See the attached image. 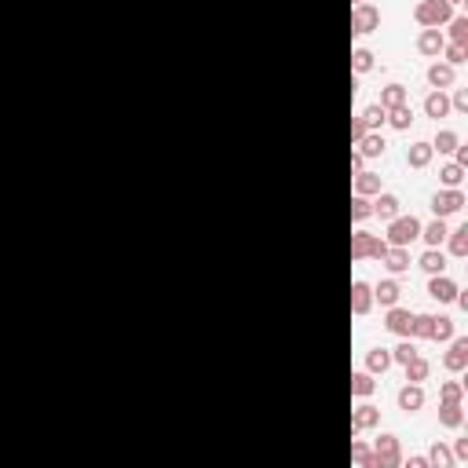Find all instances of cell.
<instances>
[{"label": "cell", "mask_w": 468, "mask_h": 468, "mask_svg": "<svg viewBox=\"0 0 468 468\" xmlns=\"http://www.w3.org/2000/svg\"><path fill=\"white\" fill-rule=\"evenodd\" d=\"M428 293L435 296V300H443V304H454L457 300V282H450L446 274H432V282H428Z\"/></svg>", "instance_id": "10"}, {"label": "cell", "mask_w": 468, "mask_h": 468, "mask_svg": "<svg viewBox=\"0 0 468 468\" xmlns=\"http://www.w3.org/2000/svg\"><path fill=\"white\" fill-rule=\"evenodd\" d=\"M399 293H402V289H399V282H391V278H388V282H380L377 289H374V300H380L385 307H391V304H399Z\"/></svg>", "instance_id": "26"}, {"label": "cell", "mask_w": 468, "mask_h": 468, "mask_svg": "<svg viewBox=\"0 0 468 468\" xmlns=\"http://www.w3.org/2000/svg\"><path fill=\"white\" fill-rule=\"evenodd\" d=\"M363 161H366V157H363V154H359V151H355V154H351V168H355V172H363Z\"/></svg>", "instance_id": "46"}, {"label": "cell", "mask_w": 468, "mask_h": 468, "mask_svg": "<svg viewBox=\"0 0 468 468\" xmlns=\"http://www.w3.org/2000/svg\"><path fill=\"white\" fill-rule=\"evenodd\" d=\"M385 121L391 125V129H410V121H413V110H410V106L406 103H402V106H395V110H388V117H385Z\"/></svg>", "instance_id": "29"}, {"label": "cell", "mask_w": 468, "mask_h": 468, "mask_svg": "<svg viewBox=\"0 0 468 468\" xmlns=\"http://www.w3.org/2000/svg\"><path fill=\"white\" fill-rule=\"evenodd\" d=\"M432 157H435L432 143H413L410 151H406V165H410V168H428Z\"/></svg>", "instance_id": "15"}, {"label": "cell", "mask_w": 468, "mask_h": 468, "mask_svg": "<svg viewBox=\"0 0 468 468\" xmlns=\"http://www.w3.org/2000/svg\"><path fill=\"white\" fill-rule=\"evenodd\" d=\"M391 369V351L388 348H374L366 355V374H388Z\"/></svg>", "instance_id": "16"}, {"label": "cell", "mask_w": 468, "mask_h": 468, "mask_svg": "<svg viewBox=\"0 0 468 468\" xmlns=\"http://www.w3.org/2000/svg\"><path fill=\"white\" fill-rule=\"evenodd\" d=\"M413 337L417 340H450L454 322L443 315H413Z\"/></svg>", "instance_id": "2"}, {"label": "cell", "mask_w": 468, "mask_h": 468, "mask_svg": "<svg viewBox=\"0 0 468 468\" xmlns=\"http://www.w3.org/2000/svg\"><path fill=\"white\" fill-rule=\"evenodd\" d=\"M446 234H450V231H446V223H443L439 216H435V223H428V227H421V238L428 242V249L443 246V242H446Z\"/></svg>", "instance_id": "23"}, {"label": "cell", "mask_w": 468, "mask_h": 468, "mask_svg": "<svg viewBox=\"0 0 468 468\" xmlns=\"http://www.w3.org/2000/svg\"><path fill=\"white\" fill-rule=\"evenodd\" d=\"M369 216H374V205H369L366 198H359V194H355V201H351V220L363 223V220H369Z\"/></svg>", "instance_id": "40"}, {"label": "cell", "mask_w": 468, "mask_h": 468, "mask_svg": "<svg viewBox=\"0 0 468 468\" xmlns=\"http://www.w3.org/2000/svg\"><path fill=\"white\" fill-rule=\"evenodd\" d=\"M450 461H454V454L446 450L443 443H435L432 450H428V465H439V468H450Z\"/></svg>", "instance_id": "39"}, {"label": "cell", "mask_w": 468, "mask_h": 468, "mask_svg": "<svg viewBox=\"0 0 468 468\" xmlns=\"http://www.w3.org/2000/svg\"><path fill=\"white\" fill-rule=\"evenodd\" d=\"M450 106H454V110H468V92H454V99H450Z\"/></svg>", "instance_id": "44"}, {"label": "cell", "mask_w": 468, "mask_h": 468, "mask_svg": "<svg viewBox=\"0 0 468 468\" xmlns=\"http://www.w3.org/2000/svg\"><path fill=\"white\" fill-rule=\"evenodd\" d=\"M380 260H385V268H388L391 274H402V271L410 268V249H406V246H388V252H385Z\"/></svg>", "instance_id": "12"}, {"label": "cell", "mask_w": 468, "mask_h": 468, "mask_svg": "<svg viewBox=\"0 0 468 468\" xmlns=\"http://www.w3.org/2000/svg\"><path fill=\"white\" fill-rule=\"evenodd\" d=\"M428 374H432V366L424 363L421 355L413 359V363H406V380H410V385H421V380H428Z\"/></svg>", "instance_id": "31"}, {"label": "cell", "mask_w": 468, "mask_h": 468, "mask_svg": "<svg viewBox=\"0 0 468 468\" xmlns=\"http://www.w3.org/2000/svg\"><path fill=\"white\" fill-rule=\"evenodd\" d=\"M439 395H443V402H461L465 399V388L457 385V380H446V385L439 388Z\"/></svg>", "instance_id": "41"}, {"label": "cell", "mask_w": 468, "mask_h": 468, "mask_svg": "<svg viewBox=\"0 0 468 468\" xmlns=\"http://www.w3.org/2000/svg\"><path fill=\"white\" fill-rule=\"evenodd\" d=\"M461 143L457 140V132H450V129H443L439 135H435V143H432V151H439V154H454V146Z\"/></svg>", "instance_id": "32"}, {"label": "cell", "mask_w": 468, "mask_h": 468, "mask_svg": "<svg viewBox=\"0 0 468 468\" xmlns=\"http://www.w3.org/2000/svg\"><path fill=\"white\" fill-rule=\"evenodd\" d=\"M355 194L359 198L380 194V176L377 172H355Z\"/></svg>", "instance_id": "20"}, {"label": "cell", "mask_w": 468, "mask_h": 468, "mask_svg": "<svg viewBox=\"0 0 468 468\" xmlns=\"http://www.w3.org/2000/svg\"><path fill=\"white\" fill-rule=\"evenodd\" d=\"M366 132H369V129H366V121H363V117H351V143H359Z\"/></svg>", "instance_id": "43"}, {"label": "cell", "mask_w": 468, "mask_h": 468, "mask_svg": "<svg viewBox=\"0 0 468 468\" xmlns=\"http://www.w3.org/2000/svg\"><path fill=\"white\" fill-rule=\"evenodd\" d=\"M428 84H432V88H450V84H454V66L435 62V66L428 70Z\"/></svg>", "instance_id": "24"}, {"label": "cell", "mask_w": 468, "mask_h": 468, "mask_svg": "<svg viewBox=\"0 0 468 468\" xmlns=\"http://www.w3.org/2000/svg\"><path fill=\"white\" fill-rule=\"evenodd\" d=\"M443 363H446V369H454V374H461V369L468 366V340H465V337H457V340H454Z\"/></svg>", "instance_id": "11"}, {"label": "cell", "mask_w": 468, "mask_h": 468, "mask_svg": "<svg viewBox=\"0 0 468 468\" xmlns=\"http://www.w3.org/2000/svg\"><path fill=\"white\" fill-rule=\"evenodd\" d=\"M380 23V12L374 4H355V12H351V29L355 34H374Z\"/></svg>", "instance_id": "7"}, {"label": "cell", "mask_w": 468, "mask_h": 468, "mask_svg": "<svg viewBox=\"0 0 468 468\" xmlns=\"http://www.w3.org/2000/svg\"><path fill=\"white\" fill-rule=\"evenodd\" d=\"M374 377L369 374H351V395H359V399H366V395H374Z\"/></svg>", "instance_id": "30"}, {"label": "cell", "mask_w": 468, "mask_h": 468, "mask_svg": "<svg viewBox=\"0 0 468 468\" xmlns=\"http://www.w3.org/2000/svg\"><path fill=\"white\" fill-rule=\"evenodd\" d=\"M369 304H374V285L355 282V285H351V311H355V315H366Z\"/></svg>", "instance_id": "13"}, {"label": "cell", "mask_w": 468, "mask_h": 468, "mask_svg": "<svg viewBox=\"0 0 468 468\" xmlns=\"http://www.w3.org/2000/svg\"><path fill=\"white\" fill-rule=\"evenodd\" d=\"M439 424H443V428H461V424H465L461 402H443V406H439Z\"/></svg>", "instance_id": "18"}, {"label": "cell", "mask_w": 468, "mask_h": 468, "mask_svg": "<svg viewBox=\"0 0 468 468\" xmlns=\"http://www.w3.org/2000/svg\"><path fill=\"white\" fill-rule=\"evenodd\" d=\"M439 179H443V187H461V179H465V168L461 165H446L443 172H439Z\"/></svg>", "instance_id": "37"}, {"label": "cell", "mask_w": 468, "mask_h": 468, "mask_svg": "<svg viewBox=\"0 0 468 468\" xmlns=\"http://www.w3.org/2000/svg\"><path fill=\"white\" fill-rule=\"evenodd\" d=\"M443 48H446L443 29H421V37H417V51H421V55L439 59V55H443Z\"/></svg>", "instance_id": "9"}, {"label": "cell", "mask_w": 468, "mask_h": 468, "mask_svg": "<svg viewBox=\"0 0 468 468\" xmlns=\"http://www.w3.org/2000/svg\"><path fill=\"white\" fill-rule=\"evenodd\" d=\"M351 457H355L363 468H374V454H369V446H363V443H355L351 446Z\"/></svg>", "instance_id": "42"}, {"label": "cell", "mask_w": 468, "mask_h": 468, "mask_svg": "<svg viewBox=\"0 0 468 468\" xmlns=\"http://www.w3.org/2000/svg\"><path fill=\"white\" fill-rule=\"evenodd\" d=\"M359 117H363V121H366V129H377V125H385L388 110H385V106H380V103H374V106H366V110L359 114Z\"/></svg>", "instance_id": "35"}, {"label": "cell", "mask_w": 468, "mask_h": 468, "mask_svg": "<svg viewBox=\"0 0 468 468\" xmlns=\"http://www.w3.org/2000/svg\"><path fill=\"white\" fill-rule=\"evenodd\" d=\"M443 55H446V66H461L468 59V44H446Z\"/></svg>", "instance_id": "36"}, {"label": "cell", "mask_w": 468, "mask_h": 468, "mask_svg": "<svg viewBox=\"0 0 468 468\" xmlns=\"http://www.w3.org/2000/svg\"><path fill=\"white\" fill-rule=\"evenodd\" d=\"M461 205H465V194L457 187H450V190H435L432 194V212L439 220H446V216H454V212H461Z\"/></svg>", "instance_id": "5"}, {"label": "cell", "mask_w": 468, "mask_h": 468, "mask_svg": "<svg viewBox=\"0 0 468 468\" xmlns=\"http://www.w3.org/2000/svg\"><path fill=\"white\" fill-rule=\"evenodd\" d=\"M454 457H468V443H465V439H457V446H454Z\"/></svg>", "instance_id": "47"}, {"label": "cell", "mask_w": 468, "mask_h": 468, "mask_svg": "<svg viewBox=\"0 0 468 468\" xmlns=\"http://www.w3.org/2000/svg\"><path fill=\"white\" fill-rule=\"evenodd\" d=\"M351 66H355V73H369V70H374V51L355 48V51H351Z\"/></svg>", "instance_id": "33"}, {"label": "cell", "mask_w": 468, "mask_h": 468, "mask_svg": "<svg viewBox=\"0 0 468 468\" xmlns=\"http://www.w3.org/2000/svg\"><path fill=\"white\" fill-rule=\"evenodd\" d=\"M385 252H388V242H385V238H377V234H366V231L351 234V260H366V257L380 260Z\"/></svg>", "instance_id": "4"}, {"label": "cell", "mask_w": 468, "mask_h": 468, "mask_svg": "<svg viewBox=\"0 0 468 468\" xmlns=\"http://www.w3.org/2000/svg\"><path fill=\"white\" fill-rule=\"evenodd\" d=\"M424 114H428V117H435V121L450 114V99H446V95H443V88H435V92L428 95V99H424Z\"/></svg>", "instance_id": "19"}, {"label": "cell", "mask_w": 468, "mask_h": 468, "mask_svg": "<svg viewBox=\"0 0 468 468\" xmlns=\"http://www.w3.org/2000/svg\"><path fill=\"white\" fill-rule=\"evenodd\" d=\"M424 406V391H421V385H406L399 391V410H406V413H413V410H421Z\"/></svg>", "instance_id": "17"}, {"label": "cell", "mask_w": 468, "mask_h": 468, "mask_svg": "<svg viewBox=\"0 0 468 468\" xmlns=\"http://www.w3.org/2000/svg\"><path fill=\"white\" fill-rule=\"evenodd\" d=\"M446 4H465V0H446Z\"/></svg>", "instance_id": "48"}, {"label": "cell", "mask_w": 468, "mask_h": 468, "mask_svg": "<svg viewBox=\"0 0 468 468\" xmlns=\"http://www.w3.org/2000/svg\"><path fill=\"white\" fill-rule=\"evenodd\" d=\"M413 18H417V26H424V29H439L454 18V4H446V0H421V4L413 8Z\"/></svg>", "instance_id": "1"}, {"label": "cell", "mask_w": 468, "mask_h": 468, "mask_svg": "<svg viewBox=\"0 0 468 468\" xmlns=\"http://www.w3.org/2000/svg\"><path fill=\"white\" fill-rule=\"evenodd\" d=\"M377 424H380V413L363 402V406L355 410V417H351V432H366V428H377Z\"/></svg>", "instance_id": "14"}, {"label": "cell", "mask_w": 468, "mask_h": 468, "mask_svg": "<svg viewBox=\"0 0 468 468\" xmlns=\"http://www.w3.org/2000/svg\"><path fill=\"white\" fill-rule=\"evenodd\" d=\"M402 103H406V88H402V84H388V88L380 92V106H385V110H395Z\"/></svg>", "instance_id": "27"}, {"label": "cell", "mask_w": 468, "mask_h": 468, "mask_svg": "<svg viewBox=\"0 0 468 468\" xmlns=\"http://www.w3.org/2000/svg\"><path fill=\"white\" fill-rule=\"evenodd\" d=\"M417 268H421V271H428V274H443V271H446V257H443V249H439V246L428 249V252H424V257L417 260Z\"/></svg>", "instance_id": "21"}, {"label": "cell", "mask_w": 468, "mask_h": 468, "mask_svg": "<svg viewBox=\"0 0 468 468\" xmlns=\"http://www.w3.org/2000/svg\"><path fill=\"white\" fill-rule=\"evenodd\" d=\"M450 40L454 44H468V18H450Z\"/></svg>", "instance_id": "38"}, {"label": "cell", "mask_w": 468, "mask_h": 468, "mask_svg": "<svg viewBox=\"0 0 468 468\" xmlns=\"http://www.w3.org/2000/svg\"><path fill=\"white\" fill-rule=\"evenodd\" d=\"M454 154H457V165H461V168H468V146H461V143H457V146H454Z\"/></svg>", "instance_id": "45"}, {"label": "cell", "mask_w": 468, "mask_h": 468, "mask_svg": "<svg viewBox=\"0 0 468 468\" xmlns=\"http://www.w3.org/2000/svg\"><path fill=\"white\" fill-rule=\"evenodd\" d=\"M385 135H377V132H366L363 135V140H359V154H363V157H380V154H385Z\"/></svg>", "instance_id": "22"}, {"label": "cell", "mask_w": 468, "mask_h": 468, "mask_svg": "<svg viewBox=\"0 0 468 468\" xmlns=\"http://www.w3.org/2000/svg\"><path fill=\"white\" fill-rule=\"evenodd\" d=\"M374 216L395 220V216H399V198H395V194H380V198L374 201Z\"/></svg>", "instance_id": "25"}, {"label": "cell", "mask_w": 468, "mask_h": 468, "mask_svg": "<svg viewBox=\"0 0 468 468\" xmlns=\"http://www.w3.org/2000/svg\"><path fill=\"white\" fill-rule=\"evenodd\" d=\"M413 238H421V220L417 216H395V220H388V234H385L388 246H410Z\"/></svg>", "instance_id": "3"}, {"label": "cell", "mask_w": 468, "mask_h": 468, "mask_svg": "<svg viewBox=\"0 0 468 468\" xmlns=\"http://www.w3.org/2000/svg\"><path fill=\"white\" fill-rule=\"evenodd\" d=\"M359 4H363V0H359Z\"/></svg>", "instance_id": "49"}, {"label": "cell", "mask_w": 468, "mask_h": 468, "mask_svg": "<svg viewBox=\"0 0 468 468\" xmlns=\"http://www.w3.org/2000/svg\"><path fill=\"white\" fill-rule=\"evenodd\" d=\"M385 326H388L395 337H413V311H406V307H399V304H391Z\"/></svg>", "instance_id": "8"}, {"label": "cell", "mask_w": 468, "mask_h": 468, "mask_svg": "<svg viewBox=\"0 0 468 468\" xmlns=\"http://www.w3.org/2000/svg\"><path fill=\"white\" fill-rule=\"evenodd\" d=\"M399 465V439L395 435H380L374 446V468H395Z\"/></svg>", "instance_id": "6"}, {"label": "cell", "mask_w": 468, "mask_h": 468, "mask_svg": "<svg viewBox=\"0 0 468 468\" xmlns=\"http://www.w3.org/2000/svg\"><path fill=\"white\" fill-rule=\"evenodd\" d=\"M417 359V344H413V337H402V344L391 351V363H399V366H406Z\"/></svg>", "instance_id": "28"}, {"label": "cell", "mask_w": 468, "mask_h": 468, "mask_svg": "<svg viewBox=\"0 0 468 468\" xmlns=\"http://www.w3.org/2000/svg\"><path fill=\"white\" fill-rule=\"evenodd\" d=\"M446 238H450V252H454V257H465V252H468V227H457V231L446 234Z\"/></svg>", "instance_id": "34"}]
</instances>
